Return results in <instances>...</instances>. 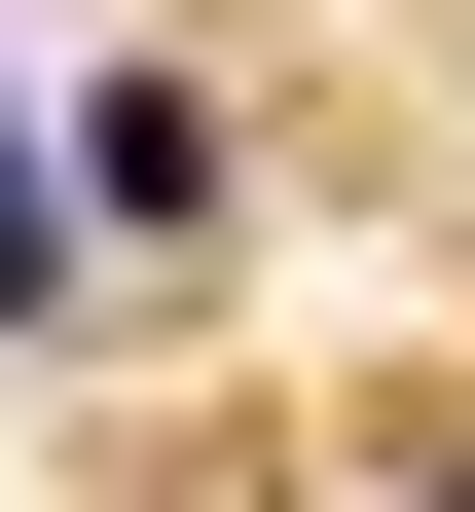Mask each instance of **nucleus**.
Masks as SVG:
<instances>
[{"label": "nucleus", "mask_w": 475, "mask_h": 512, "mask_svg": "<svg viewBox=\"0 0 475 512\" xmlns=\"http://www.w3.org/2000/svg\"><path fill=\"white\" fill-rule=\"evenodd\" d=\"M402 512H475V476H402Z\"/></svg>", "instance_id": "obj_1"}]
</instances>
